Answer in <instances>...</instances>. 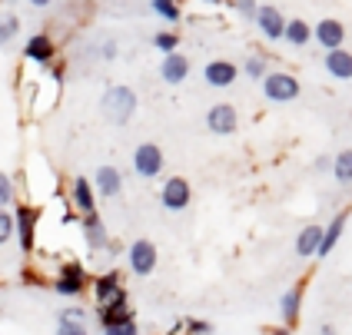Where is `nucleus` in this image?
Masks as SVG:
<instances>
[{"instance_id": "38", "label": "nucleus", "mask_w": 352, "mask_h": 335, "mask_svg": "<svg viewBox=\"0 0 352 335\" xmlns=\"http://www.w3.org/2000/svg\"><path fill=\"white\" fill-rule=\"evenodd\" d=\"M30 3H34V7H50L54 0H30Z\"/></svg>"}, {"instance_id": "15", "label": "nucleus", "mask_w": 352, "mask_h": 335, "mask_svg": "<svg viewBox=\"0 0 352 335\" xmlns=\"http://www.w3.org/2000/svg\"><path fill=\"white\" fill-rule=\"evenodd\" d=\"M319 246H322V226L309 222V226L299 233V239H296V256L313 259V256H319Z\"/></svg>"}, {"instance_id": "2", "label": "nucleus", "mask_w": 352, "mask_h": 335, "mask_svg": "<svg viewBox=\"0 0 352 335\" xmlns=\"http://www.w3.org/2000/svg\"><path fill=\"white\" fill-rule=\"evenodd\" d=\"M299 80L293 77V73H283V70H276V73H266V80H263V93H266V100L270 103H293L296 97H299Z\"/></svg>"}, {"instance_id": "11", "label": "nucleus", "mask_w": 352, "mask_h": 335, "mask_svg": "<svg viewBox=\"0 0 352 335\" xmlns=\"http://www.w3.org/2000/svg\"><path fill=\"white\" fill-rule=\"evenodd\" d=\"M236 77H239V67H236L233 60H210L206 67H203V80L216 86V90H226V86H233Z\"/></svg>"}, {"instance_id": "3", "label": "nucleus", "mask_w": 352, "mask_h": 335, "mask_svg": "<svg viewBox=\"0 0 352 335\" xmlns=\"http://www.w3.org/2000/svg\"><path fill=\"white\" fill-rule=\"evenodd\" d=\"M54 292L67 299H77L87 292V276H83V266L80 262H63L60 266V276L54 279Z\"/></svg>"}, {"instance_id": "5", "label": "nucleus", "mask_w": 352, "mask_h": 335, "mask_svg": "<svg viewBox=\"0 0 352 335\" xmlns=\"http://www.w3.org/2000/svg\"><path fill=\"white\" fill-rule=\"evenodd\" d=\"M190 196H193V189H190V183L183 176H170L163 183V189H160V203L170 213H183L190 206Z\"/></svg>"}, {"instance_id": "32", "label": "nucleus", "mask_w": 352, "mask_h": 335, "mask_svg": "<svg viewBox=\"0 0 352 335\" xmlns=\"http://www.w3.org/2000/svg\"><path fill=\"white\" fill-rule=\"evenodd\" d=\"M186 325H190V335H213V325L206 319H186Z\"/></svg>"}, {"instance_id": "27", "label": "nucleus", "mask_w": 352, "mask_h": 335, "mask_svg": "<svg viewBox=\"0 0 352 335\" xmlns=\"http://www.w3.org/2000/svg\"><path fill=\"white\" fill-rule=\"evenodd\" d=\"M17 34H20V17L17 14H0V47H7Z\"/></svg>"}, {"instance_id": "36", "label": "nucleus", "mask_w": 352, "mask_h": 335, "mask_svg": "<svg viewBox=\"0 0 352 335\" xmlns=\"http://www.w3.org/2000/svg\"><path fill=\"white\" fill-rule=\"evenodd\" d=\"M319 332H322V335H339L333 325H329V322H322V329H319Z\"/></svg>"}, {"instance_id": "33", "label": "nucleus", "mask_w": 352, "mask_h": 335, "mask_svg": "<svg viewBox=\"0 0 352 335\" xmlns=\"http://www.w3.org/2000/svg\"><path fill=\"white\" fill-rule=\"evenodd\" d=\"M57 335H87L83 322H57Z\"/></svg>"}, {"instance_id": "17", "label": "nucleus", "mask_w": 352, "mask_h": 335, "mask_svg": "<svg viewBox=\"0 0 352 335\" xmlns=\"http://www.w3.org/2000/svg\"><path fill=\"white\" fill-rule=\"evenodd\" d=\"M83 236H87V242H90L94 249H107V246H110V233H107V226H103L100 213L83 216Z\"/></svg>"}, {"instance_id": "23", "label": "nucleus", "mask_w": 352, "mask_h": 335, "mask_svg": "<svg viewBox=\"0 0 352 335\" xmlns=\"http://www.w3.org/2000/svg\"><path fill=\"white\" fill-rule=\"evenodd\" d=\"M286 43L289 47H309V40H313V27L306 23V20H299V17H293V20H286Z\"/></svg>"}, {"instance_id": "18", "label": "nucleus", "mask_w": 352, "mask_h": 335, "mask_svg": "<svg viewBox=\"0 0 352 335\" xmlns=\"http://www.w3.org/2000/svg\"><path fill=\"white\" fill-rule=\"evenodd\" d=\"M97 316H100L103 332H107V329H117V325L133 322V309H130V302H117V305H107V309H100Z\"/></svg>"}, {"instance_id": "29", "label": "nucleus", "mask_w": 352, "mask_h": 335, "mask_svg": "<svg viewBox=\"0 0 352 335\" xmlns=\"http://www.w3.org/2000/svg\"><path fill=\"white\" fill-rule=\"evenodd\" d=\"M14 229H17V226H14V216H10L7 209H0V246H7V242H10Z\"/></svg>"}, {"instance_id": "10", "label": "nucleus", "mask_w": 352, "mask_h": 335, "mask_svg": "<svg viewBox=\"0 0 352 335\" xmlns=\"http://www.w3.org/2000/svg\"><path fill=\"white\" fill-rule=\"evenodd\" d=\"M313 37L319 47H326V54H333V50H342V40H346V27H342V20L336 17H326L319 20L313 27Z\"/></svg>"}, {"instance_id": "1", "label": "nucleus", "mask_w": 352, "mask_h": 335, "mask_svg": "<svg viewBox=\"0 0 352 335\" xmlns=\"http://www.w3.org/2000/svg\"><path fill=\"white\" fill-rule=\"evenodd\" d=\"M100 110H103V117L110 119L113 126L130 123V117L137 113V90L133 86H123V83L107 86V93L100 100Z\"/></svg>"}, {"instance_id": "24", "label": "nucleus", "mask_w": 352, "mask_h": 335, "mask_svg": "<svg viewBox=\"0 0 352 335\" xmlns=\"http://www.w3.org/2000/svg\"><path fill=\"white\" fill-rule=\"evenodd\" d=\"M333 176L339 186H349L352 183V150H342V153H336L333 159Z\"/></svg>"}, {"instance_id": "16", "label": "nucleus", "mask_w": 352, "mask_h": 335, "mask_svg": "<svg viewBox=\"0 0 352 335\" xmlns=\"http://www.w3.org/2000/svg\"><path fill=\"white\" fill-rule=\"evenodd\" d=\"M97 193L103 199H117L123 193V176L117 166H100L97 170Z\"/></svg>"}, {"instance_id": "26", "label": "nucleus", "mask_w": 352, "mask_h": 335, "mask_svg": "<svg viewBox=\"0 0 352 335\" xmlns=\"http://www.w3.org/2000/svg\"><path fill=\"white\" fill-rule=\"evenodd\" d=\"M243 73L250 80H266V73H270L266 70V57L263 54H250V57L243 60Z\"/></svg>"}, {"instance_id": "39", "label": "nucleus", "mask_w": 352, "mask_h": 335, "mask_svg": "<svg viewBox=\"0 0 352 335\" xmlns=\"http://www.w3.org/2000/svg\"><path fill=\"white\" fill-rule=\"evenodd\" d=\"M206 3H223V0H206Z\"/></svg>"}, {"instance_id": "4", "label": "nucleus", "mask_w": 352, "mask_h": 335, "mask_svg": "<svg viewBox=\"0 0 352 335\" xmlns=\"http://www.w3.org/2000/svg\"><path fill=\"white\" fill-rule=\"evenodd\" d=\"M126 262H130V273H133V276H150V273L157 269V246H153L150 239L130 242Z\"/></svg>"}, {"instance_id": "30", "label": "nucleus", "mask_w": 352, "mask_h": 335, "mask_svg": "<svg viewBox=\"0 0 352 335\" xmlns=\"http://www.w3.org/2000/svg\"><path fill=\"white\" fill-rule=\"evenodd\" d=\"M230 3H233L236 14H239V17H246V20H253L256 17V7H259L256 0H230Z\"/></svg>"}, {"instance_id": "21", "label": "nucleus", "mask_w": 352, "mask_h": 335, "mask_svg": "<svg viewBox=\"0 0 352 335\" xmlns=\"http://www.w3.org/2000/svg\"><path fill=\"white\" fill-rule=\"evenodd\" d=\"M346 219H349V213L342 209V213H336L333 222H329V226L322 229V246H319V259H322V256H329V253H333V246L339 242V239H342V229H346Z\"/></svg>"}, {"instance_id": "14", "label": "nucleus", "mask_w": 352, "mask_h": 335, "mask_svg": "<svg viewBox=\"0 0 352 335\" xmlns=\"http://www.w3.org/2000/svg\"><path fill=\"white\" fill-rule=\"evenodd\" d=\"M302 282H293L286 292H283V299H279V312H283V322L286 325H296V319H299V312H302Z\"/></svg>"}, {"instance_id": "37", "label": "nucleus", "mask_w": 352, "mask_h": 335, "mask_svg": "<svg viewBox=\"0 0 352 335\" xmlns=\"http://www.w3.org/2000/svg\"><path fill=\"white\" fill-rule=\"evenodd\" d=\"M266 335H289V329H266Z\"/></svg>"}, {"instance_id": "20", "label": "nucleus", "mask_w": 352, "mask_h": 335, "mask_svg": "<svg viewBox=\"0 0 352 335\" xmlns=\"http://www.w3.org/2000/svg\"><path fill=\"white\" fill-rule=\"evenodd\" d=\"M74 206H77L83 216L97 213V199H94V186L87 176H77L74 179Z\"/></svg>"}, {"instance_id": "12", "label": "nucleus", "mask_w": 352, "mask_h": 335, "mask_svg": "<svg viewBox=\"0 0 352 335\" xmlns=\"http://www.w3.org/2000/svg\"><path fill=\"white\" fill-rule=\"evenodd\" d=\"M37 219H40V209L37 206H17V236H20V249L30 253L34 249V233H37Z\"/></svg>"}, {"instance_id": "6", "label": "nucleus", "mask_w": 352, "mask_h": 335, "mask_svg": "<svg viewBox=\"0 0 352 335\" xmlns=\"http://www.w3.org/2000/svg\"><path fill=\"white\" fill-rule=\"evenodd\" d=\"M133 170L143 179H157L163 173V150L157 143H140L137 153H133Z\"/></svg>"}, {"instance_id": "25", "label": "nucleus", "mask_w": 352, "mask_h": 335, "mask_svg": "<svg viewBox=\"0 0 352 335\" xmlns=\"http://www.w3.org/2000/svg\"><path fill=\"white\" fill-rule=\"evenodd\" d=\"M150 10H153L160 20H166V23H176V20H179V3H176V0H150Z\"/></svg>"}, {"instance_id": "22", "label": "nucleus", "mask_w": 352, "mask_h": 335, "mask_svg": "<svg viewBox=\"0 0 352 335\" xmlns=\"http://www.w3.org/2000/svg\"><path fill=\"white\" fill-rule=\"evenodd\" d=\"M326 70L336 80H352V54L349 50H333L326 54Z\"/></svg>"}, {"instance_id": "19", "label": "nucleus", "mask_w": 352, "mask_h": 335, "mask_svg": "<svg viewBox=\"0 0 352 335\" xmlns=\"http://www.w3.org/2000/svg\"><path fill=\"white\" fill-rule=\"evenodd\" d=\"M23 54H27V60H37V63H50V60H54V54H57V47H54V40L47 37V34H37V37L27 40Z\"/></svg>"}, {"instance_id": "9", "label": "nucleus", "mask_w": 352, "mask_h": 335, "mask_svg": "<svg viewBox=\"0 0 352 335\" xmlns=\"http://www.w3.org/2000/svg\"><path fill=\"white\" fill-rule=\"evenodd\" d=\"M253 20H256V27L263 30V37L266 40H283L286 37V17L276 10L273 3H259Z\"/></svg>"}, {"instance_id": "28", "label": "nucleus", "mask_w": 352, "mask_h": 335, "mask_svg": "<svg viewBox=\"0 0 352 335\" xmlns=\"http://www.w3.org/2000/svg\"><path fill=\"white\" fill-rule=\"evenodd\" d=\"M153 43H157L160 50H163V57H170V54H176V47H179V40H176V34H170V30H160L157 37H153Z\"/></svg>"}, {"instance_id": "31", "label": "nucleus", "mask_w": 352, "mask_h": 335, "mask_svg": "<svg viewBox=\"0 0 352 335\" xmlns=\"http://www.w3.org/2000/svg\"><path fill=\"white\" fill-rule=\"evenodd\" d=\"M14 199V183H10V176L0 170V206H7Z\"/></svg>"}, {"instance_id": "8", "label": "nucleus", "mask_w": 352, "mask_h": 335, "mask_svg": "<svg viewBox=\"0 0 352 335\" xmlns=\"http://www.w3.org/2000/svg\"><path fill=\"white\" fill-rule=\"evenodd\" d=\"M94 296H97V305L107 309V305H117V302H126V289L120 282V273H107V276H97L94 282Z\"/></svg>"}, {"instance_id": "7", "label": "nucleus", "mask_w": 352, "mask_h": 335, "mask_svg": "<svg viewBox=\"0 0 352 335\" xmlns=\"http://www.w3.org/2000/svg\"><path fill=\"white\" fill-rule=\"evenodd\" d=\"M206 126H210V133L216 137H233L236 126H239V113H236L233 103H216L210 106V113H206Z\"/></svg>"}, {"instance_id": "34", "label": "nucleus", "mask_w": 352, "mask_h": 335, "mask_svg": "<svg viewBox=\"0 0 352 335\" xmlns=\"http://www.w3.org/2000/svg\"><path fill=\"white\" fill-rule=\"evenodd\" d=\"M103 335H140L137 319H133V322H126V325H117V329H107Z\"/></svg>"}, {"instance_id": "13", "label": "nucleus", "mask_w": 352, "mask_h": 335, "mask_svg": "<svg viewBox=\"0 0 352 335\" xmlns=\"http://www.w3.org/2000/svg\"><path fill=\"white\" fill-rule=\"evenodd\" d=\"M160 77H163V83H170V86H179L183 80L190 77V57L186 54H170V57H163V63H160Z\"/></svg>"}, {"instance_id": "35", "label": "nucleus", "mask_w": 352, "mask_h": 335, "mask_svg": "<svg viewBox=\"0 0 352 335\" xmlns=\"http://www.w3.org/2000/svg\"><path fill=\"white\" fill-rule=\"evenodd\" d=\"M170 335H190V325H186V319H183V322H179V329H173Z\"/></svg>"}]
</instances>
